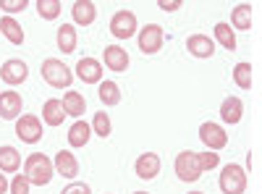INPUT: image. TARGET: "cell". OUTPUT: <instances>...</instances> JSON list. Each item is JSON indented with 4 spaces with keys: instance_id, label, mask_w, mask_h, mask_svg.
Returning a JSON list of instances; mask_svg holds the SVG:
<instances>
[{
    "instance_id": "cell-1",
    "label": "cell",
    "mask_w": 262,
    "mask_h": 194,
    "mask_svg": "<svg viewBox=\"0 0 262 194\" xmlns=\"http://www.w3.org/2000/svg\"><path fill=\"white\" fill-rule=\"evenodd\" d=\"M24 176L29 179L32 186H48L55 176V168H53V160L42 153H34L24 160Z\"/></svg>"
},
{
    "instance_id": "cell-2",
    "label": "cell",
    "mask_w": 262,
    "mask_h": 194,
    "mask_svg": "<svg viewBox=\"0 0 262 194\" xmlns=\"http://www.w3.org/2000/svg\"><path fill=\"white\" fill-rule=\"evenodd\" d=\"M42 79H45L53 90H69L71 87V81H74V74L71 69L66 66L63 60L58 58H48V60H42Z\"/></svg>"
},
{
    "instance_id": "cell-3",
    "label": "cell",
    "mask_w": 262,
    "mask_h": 194,
    "mask_svg": "<svg viewBox=\"0 0 262 194\" xmlns=\"http://www.w3.org/2000/svg\"><path fill=\"white\" fill-rule=\"evenodd\" d=\"M217 186H221L223 194H244L247 191V170L238 163L223 165V174L217 179Z\"/></svg>"
},
{
    "instance_id": "cell-4",
    "label": "cell",
    "mask_w": 262,
    "mask_h": 194,
    "mask_svg": "<svg viewBox=\"0 0 262 194\" xmlns=\"http://www.w3.org/2000/svg\"><path fill=\"white\" fill-rule=\"evenodd\" d=\"M173 168H176V176L186 184L191 181H200L202 179V163H200V155L191 153V149H184V153L176 155V163H173Z\"/></svg>"
},
{
    "instance_id": "cell-5",
    "label": "cell",
    "mask_w": 262,
    "mask_h": 194,
    "mask_svg": "<svg viewBox=\"0 0 262 194\" xmlns=\"http://www.w3.org/2000/svg\"><path fill=\"white\" fill-rule=\"evenodd\" d=\"M137 42H139V50L144 55H155V53H160L163 42H165V32H163L160 24H147V27L139 29Z\"/></svg>"
},
{
    "instance_id": "cell-6",
    "label": "cell",
    "mask_w": 262,
    "mask_h": 194,
    "mask_svg": "<svg viewBox=\"0 0 262 194\" xmlns=\"http://www.w3.org/2000/svg\"><path fill=\"white\" fill-rule=\"evenodd\" d=\"M16 137L24 144H37L42 139V121L32 113H24L16 118Z\"/></svg>"
},
{
    "instance_id": "cell-7",
    "label": "cell",
    "mask_w": 262,
    "mask_h": 194,
    "mask_svg": "<svg viewBox=\"0 0 262 194\" xmlns=\"http://www.w3.org/2000/svg\"><path fill=\"white\" fill-rule=\"evenodd\" d=\"M29 76V66L21 58H8L3 66H0V81L8 84V87H18L24 84Z\"/></svg>"
},
{
    "instance_id": "cell-8",
    "label": "cell",
    "mask_w": 262,
    "mask_h": 194,
    "mask_svg": "<svg viewBox=\"0 0 262 194\" xmlns=\"http://www.w3.org/2000/svg\"><path fill=\"white\" fill-rule=\"evenodd\" d=\"M111 34L116 39H131L137 34V13L134 11H118L111 18Z\"/></svg>"
},
{
    "instance_id": "cell-9",
    "label": "cell",
    "mask_w": 262,
    "mask_h": 194,
    "mask_svg": "<svg viewBox=\"0 0 262 194\" xmlns=\"http://www.w3.org/2000/svg\"><path fill=\"white\" fill-rule=\"evenodd\" d=\"M200 142L207 147V149H212V153H217V149H223L226 144H228V132L223 126H217V123H202L200 126Z\"/></svg>"
},
{
    "instance_id": "cell-10",
    "label": "cell",
    "mask_w": 262,
    "mask_h": 194,
    "mask_svg": "<svg viewBox=\"0 0 262 194\" xmlns=\"http://www.w3.org/2000/svg\"><path fill=\"white\" fill-rule=\"evenodd\" d=\"M160 155L158 153H142L134 163V174L142 179V181H152L158 174H160Z\"/></svg>"
},
{
    "instance_id": "cell-11",
    "label": "cell",
    "mask_w": 262,
    "mask_h": 194,
    "mask_svg": "<svg viewBox=\"0 0 262 194\" xmlns=\"http://www.w3.org/2000/svg\"><path fill=\"white\" fill-rule=\"evenodd\" d=\"M21 111H24V100H21L16 90H6L0 95V118L3 121H16Z\"/></svg>"
},
{
    "instance_id": "cell-12",
    "label": "cell",
    "mask_w": 262,
    "mask_h": 194,
    "mask_svg": "<svg viewBox=\"0 0 262 194\" xmlns=\"http://www.w3.org/2000/svg\"><path fill=\"white\" fill-rule=\"evenodd\" d=\"M76 76L84 84H100L102 81V63L97 58H79L76 60Z\"/></svg>"
},
{
    "instance_id": "cell-13",
    "label": "cell",
    "mask_w": 262,
    "mask_h": 194,
    "mask_svg": "<svg viewBox=\"0 0 262 194\" xmlns=\"http://www.w3.org/2000/svg\"><path fill=\"white\" fill-rule=\"evenodd\" d=\"M53 168H55V174H60L63 179H76V176H79V160H76L74 153H69V149H60V153H55Z\"/></svg>"
},
{
    "instance_id": "cell-14",
    "label": "cell",
    "mask_w": 262,
    "mask_h": 194,
    "mask_svg": "<svg viewBox=\"0 0 262 194\" xmlns=\"http://www.w3.org/2000/svg\"><path fill=\"white\" fill-rule=\"evenodd\" d=\"M186 50H189V55H194V58L207 60V58L215 55V42H212L207 34H191V37L186 39Z\"/></svg>"
},
{
    "instance_id": "cell-15",
    "label": "cell",
    "mask_w": 262,
    "mask_h": 194,
    "mask_svg": "<svg viewBox=\"0 0 262 194\" xmlns=\"http://www.w3.org/2000/svg\"><path fill=\"white\" fill-rule=\"evenodd\" d=\"M221 118H223V123H228V126H236L238 121H242V118H244V102H242V97H236V95L226 97V100L221 102Z\"/></svg>"
},
{
    "instance_id": "cell-16",
    "label": "cell",
    "mask_w": 262,
    "mask_h": 194,
    "mask_svg": "<svg viewBox=\"0 0 262 194\" xmlns=\"http://www.w3.org/2000/svg\"><path fill=\"white\" fill-rule=\"evenodd\" d=\"M71 16H74L76 27H90L97 18V6L92 3V0H76L74 8H71Z\"/></svg>"
},
{
    "instance_id": "cell-17",
    "label": "cell",
    "mask_w": 262,
    "mask_h": 194,
    "mask_svg": "<svg viewBox=\"0 0 262 194\" xmlns=\"http://www.w3.org/2000/svg\"><path fill=\"white\" fill-rule=\"evenodd\" d=\"M102 60H105V69H111V71H126L128 69V53L121 45H107L105 53H102Z\"/></svg>"
},
{
    "instance_id": "cell-18",
    "label": "cell",
    "mask_w": 262,
    "mask_h": 194,
    "mask_svg": "<svg viewBox=\"0 0 262 194\" xmlns=\"http://www.w3.org/2000/svg\"><path fill=\"white\" fill-rule=\"evenodd\" d=\"M252 21H254L252 6H249V3H242V6H236V8L231 11V24H228V27L247 32V29H252Z\"/></svg>"
},
{
    "instance_id": "cell-19",
    "label": "cell",
    "mask_w": 262,
    "mask_h": 194,
    "mask_svg": "<svg viewBox=\"0 0 262 194\" xmlns=\"http://www.w3.org/2000/svg\"><path fill=\"white\" fill-rule=\"evenodd\" d=\"M0 34H6V39L11 42V45H24V39H27L21 24H18L16 18H11V16L0 18Z\"/></svg>"
},
{
    "instance_id": "cell-20",
    "label": "cell",
    "mask_w": 262,
    "mask_h": 194,
    "mask_svg": "<svg viewBox=\"0 0 262 194\" xmlns=\"http://www.w3.org/2000/svg\"><path fill=\"white\" fill-rule=\"evenodd\" d=\"M90 137H92V126L86 123V121H76V123L69 128V144H71L74 149H81V147H86Z\"/></svg>"
},
{
    "instance_id": "cell-21",
    "label": "cell",
    "mask_w": 262,
    "mask_h": 194,
    "mask_svg": "<svg viewBox=\"0 0 262 194\" xmlns=\"http://www.w3.org/2000/svg\"><path fill=\"white\" fill-rule=\"evenodd\" d=\"M21 168V153L11 144H3L0 147V170L3 174H16Z\"/></svg>"
},
{
    "instance_id": "cell-22",
    "label": "cell",
    "mask_w": 262,
    "mask_h": 194,
    "mask_svg": "<svg viewBox=\"0 0 262 194\" xmlns=\"http://www.w3.org/2000/svg\"><path fill=\"white\" fill-rule=\"evenodd\" d=\"M63 111H66V116H74V118H79L84 111H86V100H84V95H79L76 90H69L63 95Z\"/></svg>"
},
{
    "instance_id": "cell-23",
    "label": "cell",
    "mask_w": 262,
    "mask_h": 194,
    "mask_svg": "<svg viewBox=\"0 0 262 194\" xmlns=\"http://www.w3.org/2000/svg\"><path fill=\"white\" fill-rule=\"evenodd\" d=\"M55 39H58V50H60V53H66V55L74 53V50H76V29H74V24L58 27Z\"/></svg>"
},
{
    "instance_id": "cell-24",
    "label": "cell",
    "mask_w": 262,
    "mask_h": 194,
    "mask_svg": "<svg viewBox=\"0 0 262 194\" xmlns=\"http://www.w3.org/2000/svg\"><path fill=\"white\" fill-rule=\"evenodd\" d=\"M66 118V111H63V102L60 100H48L42 105V121L48 126H60Z\"/></svg>"
},
{
    "instance_id": "cell-25",
    "label": "cell",
    "mask_w": 262,
    "mask_h": 194,
    "mask_svg": "<svg viewBox=\"0 0 262 194\" xmlns=\"http://www.w3.org/2000/svg\"><path fill=\"white\" fill-rule=\"evenodd\" d=\"M97 95H100V102H102L105 107H113V105L121 102V87H118L116 81H100Z\"/></svg>"
},
{
    "instance_id": "cell-26",
    "label": "cell",
    "mask_w": 262,
    "mask_h": 194,
    "mask_svg": "<svg viewBox=\"0 0 262 194\" xmlns=\"http://www.w3.org/2000/svg\"><path fill=\"white\" fill-rule=\"evenodd\" d=\"M215 39L221 42V48H226L228 53H233V50H236V34H233V29L226 24V21L215 24Z\"/></svg>"
},
{
    "instance_id": "cell-27",
    "label": "cell",
    "mask_w": 262,
    "mask_h": 194,
    "mask_svg": "<svg viewBox=\"0 0 262 194\" xmlns=\"http://www.w3.org/2000/svg\"><path fill=\"white\" fill-rule=\"evenodd\" d=\"M92 134H97V137H102V139H107V137L113 134V123H111V116H107L105 111L95 113V118H92Z\"/></svg>"
},
{
    "instance_id": "cell-28",
    "label": "cell",
    "mask_w": 262,
    "mask_h": 194,
    "mask_svg": "<svg viewBox=\"0 0 262 194\" xmlns=\"http://www.w3.org/2000/svg\"><path fill=\"white\" fill-rule=\"evenodd\" d=\"M60 0H37V13L39 18H45V21H53L60 16Z\"/></svg>"
},
{
    "instance_id": "cell-29",
    "label": "cell",
    "mask_w": 262,
    "mask_h": 194,
    "mask_svg": "<svg viewBox=\"0 0 262 194\" xmlns=\"http://www.w3.org/2000/svg\"><path fill=\"white\" fill-rule=\"evenodd\" d=\"M233 81H236L242 90H252V63H236Z\"/></svg>"
},
{
    "instance_id": "cell-30",
    "label": "cell",
    "mask_w": 262,
    "mask_h": 194,
    "mask_svg": "<svg viewBox=\"0 0 262 194\" xmlns=\"http://www.w3.org/2000/svg\"><path fill=\"white\" fill-rule=\"evenodd\" d=\"M29 186H32V184H29V179H27L24 174H16L8 189H11V194H29Z\"/></svg>"
},
{
    "instance_id": "cell-31",
    "label": "cell",
    "mask_w": 262,
    "mask_h": 194,
    "mask_svg": "<svg viewBox=\"0 0 262 194\" xmlns=\"http://www.w3.org/2000/svg\"><path fill=\"white\" fill-rule=\"evenodd\" d=\"M196 155H200L202 170H212V168H217V163H221V155L212 153V149H207V153H196Z\"/></svg>"
},
{
    "instance_id": "cell-32",
    "label": "cell",
    "mask_w": 262,
    "mask_h": 194,
    "mask_svg": "<svg viewBox=\"0 0 262 194\" xmlns=\"http://www.w3.org/2000/svg\"><path fill=\"white\" fill-rule=\"evenodd\" d=\"M29 3L27 0H0V8H3L6 13H21Z\"/></svg>"
},
{
    "instance_id": "cell-33",
    "label": "cell",
    "mask_w": 262,
    "mask_h": 194,
    "mask_svg": "<svg viewBox=\"0 0 262 194\" xmlns=\"http://www.w3.org/2000/svg\"><path fill=\"white\" fill-rule=\"evenodd\" d=\"M60 194H92V189L86 184H71V186H66Z\"/></svg>"
},
{
    "instance_id": "cell-34",
    "label": "cell",
    "mask_w": 262,
    "mask_h": 194,
    "mask_svg": "<svg viewBox=\"0 0 262 194\" xmlns=\"http://www.w3.org/2000/svg\"><path fill=\"white\" fill-rule=\"evenodd\" d=\"M158 6H160V8L165 11V13H168V11L173 13V11H179V8H181L184 3H181V0H158Z\"/></svg>"
},
{
    "instance_id": "cell-35",
    "label": "cell",
    "mask_w": 262,
    "mask_h": 194,
    "mask_svg": "<svg viewBox=\"0 0 262 194\" xmlns=\"http://www.w3.org/2000/svg\"><path fill=\"white\" fill-rule=\"evenodd\" d=\"M8 186H11V184L6 181V176H3V170H0V194H6V191H8Z\"/></svg>"
},
{
    "instance_id": "cell-36",
    "label": "cell",
    "mask_w": 262,
    "mask_h": 194,
    "mask_svg": "<svg viewBox=\"0 0 262 194\" xmlns=\"http://www.w3.org/2000/svg\"><path fill=\"white\" fill-rule=\"evenodd\" d=\"M189 194H205V191H189Z\"/></svg>"
},
{
    "instance_id": "cell-37",
    "label": "cell",
    "mask_w": 262,
    "mask_h": 194,
    "mask_svg": "<svg viewBox=\"0 0 262 194\" xmlns=\"http://www.w3.org/2000/svg\"><path fill=\"white\" fill-rule=\"evenodd\" d=\"M134 194H147V191H134Z\"/></svg>"
}]
</instances>
